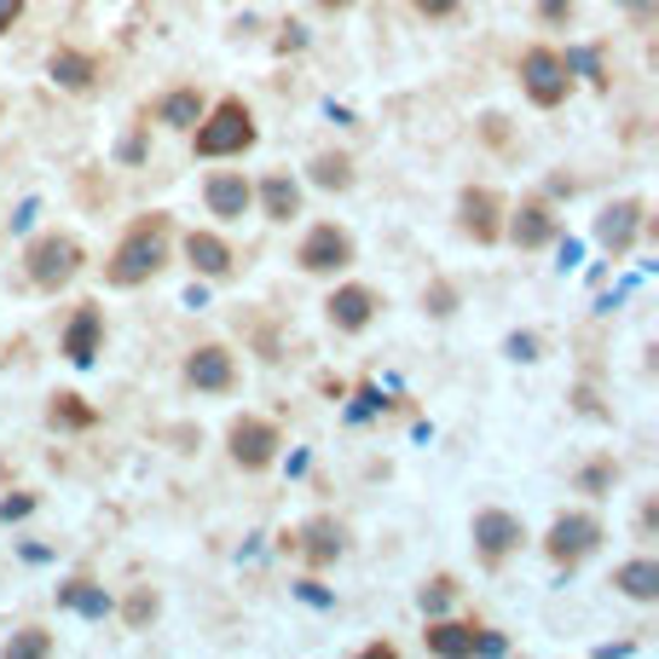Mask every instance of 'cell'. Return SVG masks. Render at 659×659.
I'll return each instance as SVG.
<instances>
[{
	"label": "cell",
	"instance_id": "obj_1",
	"mask_svg": "<svg viewBox=\"0 0 659 659\" xmlns=\"http://www.w3.org/2000/svg\"><path fill=\"white\" fill-rule=\"evenodd\" d=\"M163 266H168V215H139L111 255V284L134 290L145 278H157Z\"/></svg>",
	"mask_w": 659,
	"mask_h": 659
},
{
	"label": "cell",
	"instance_id": "obj_2",
	"mask_svg": "<svg viewBox=\"0 0 659 659\" xmlns=\"http://www.w3.org/2000/svg\"><path fill=\"white\" fill-rule=\"evenodd\" d=\"M249 145H255V116L243 98H220L197 116V157H243Z\"/></svg>",
	"mask_w": 659,
	"mask_h": 659
},
{
	"label": "cell",
	"instance_id": "obj_3",
	"mask_svg": "<svg viewBox=\"0 0 659 659\" xmlns=\"http://www.w3.org/2000/svg\"><path fill=\"white\" fill-rule=\"evenodd\" d=\"M23 266H30V278L41 290H64L75 272H82V243L64 238V232H46L35 238L30 249H23Z\"/></svg>",
	"mask_w": 659,
	"mask_h": 659
},
{
	"label": "cell",
	"instance_id": "obj_4",
	"mask_svg": "<svg viewBox=\"0 0 659 659\" xmlns=\"http://www.w3.org/2000/svg\"><path fill=\"white\" fill-rule=\"evenodd\" d=\"M521 87H526V98L538 111H555L567 98V64H562V53L555 46H526L521 53Z\"/></svg>",
	"mask_w": 659,
	"mask_h": 659
},
{
	"label": "cell",
	"instance_id": "obj_5",
	"mask_svg": "<svg viewBox=\"0 0 659 659\" xmlns=\"http://www.w3.org/2000/svg\"><path fill=\"white\" fill-rule=\"evenodd\" d=\"M602 544V521L590 515V510H573V515H555V526H550V538H544V550H550V562H562V567H578L585 555Z\"/></svg>",
	"mask_w": 659,
	"mask_h": 659
},
{
	"label": "cell",
	"instance_id": "obj_6",
	"mask_svg": "<svg viewBox=\"0 0 659 659\" xmlns=\"http://www.w3.org/2000/svg\"><path fill=\"white\" fill-rule=\"evenodd\" d=\"M226 446H232V463L238 469H266L284 440H278V428L266 417H238L232 428H226Z\"/></svg>",
	"mask_w": 659,
	"mask_h": 659
},
{
	"label": "cell",
	"instance_id": "obj_7",
	"mask_svg": "<svg viewBox=\"0 0 659 659\" xmlns=\"http://www.w3.org/2000/svg\"><path fill=\"white\" fill-rule=\"evenodd\" d=\"M295 261H301V272H342L353 261V238L342 232L336 220H324V226H313V232L301 238Z\"/></svg>",
	"mask_w": 659,
	"mask_h": 659
},
{
	"label": "cell",
	"instance_id": "obj_8",
	"mask_svg": "<svg viewBox=\"0 0 659 659\" xmlns=\"http://www.w3.org/2000/svg\"><path fill=\"white\" fill-rule=\"evenodd\" d=\"M521 538H526L521 515H510V510H480L474 515V550H480V562H487V567H498L510 550H521Z\"/></svg>",
	"mask_w": 659,
	"mask_h": 659
},
{
	"label": "cell",
	"instance_id": "obj_9",
	"mask_svg": "<svg viewBox=\"0 0 659 659\" xmlns=\"http://www.w3.org/2000/svg\"><path fill=\"white\" fill-rule=\"evenodd\" d=\"M458 226L474 243H498L503 238V197L492 186H469L463 202H458Z\"/></svg>",
	"mask_w": 659,
	"mask_h": 659
},
{
	"label": "cell",
	"instance_id": "obj_10",
	"mask_svg": "<svg viewBox=\"0 0 659 659\" xmlns=\"http://www.w3.org/2000/svg\"><path fill=\"white\" fill-rule=\"evenodd\" d=\"M642 232V202L637 197H619V202H607L602 220H596V243L607 249V255H630V243H637Z\"/></svg>",
	"mask_w": 659,
	"mask_h": 659
},
{
	"label": "cell",
	"instance_id": "obj_11",
	"mask_svg": "<svg viewBox=\"0 0 659 659\" xmlns=\"http://www.w3.org/2000/svg\"><path fill=\"white\" fill-rule=\"evenodd\" d=\"M503 232H510L515 249H544V243H555V232H562V226H555V215H550L544 197H526L521 209L510 215V226H503Z\"/></svg>",
	"mask_w": 659,
	"mask_h": 659
},
{
	"label": "cell",
	"instance_id": "obj_12",
	"mask_svg": "<svg viewBox=\"0 0 659 659\" xmlns=\"http://www.w3.org/2000/svg\"><path fill=\"white\" fill-rule=\"evenodd\" d=\"M186 383L197 388V394H226V388H232L238 383V370H232V353H226V347H197L191 353V359H186Z\"/></svg>",
	"mask_w": 659,
	"mask_h": 659
},
{
	"label": "cell",
	"instance_id": "obj_13",
	"mask_svg": "<svg viewBox=\"0 0 659 659\" xmlns=\"http://www.w3.org/2000/svg\"><path fill=\"white\" fill-rule=\"evenodd\" d=\"M324 313H330V324H336V330H365V324L376 318V290H365V284H342L336 295L324 301Z\"/></svg>",
	"mask_w": 659,
	"mask_h": 659
},
{
	"label": "cell",
	"instance_id": "obj_14",
	"mask_svg": "<svg viewBox=\"0 0 659 659\" xmlns=\"http://www.w3.org/2000/svg\"><path fill=\"white\" fill-rule=\"evenodd\" d=\"M98 342H105V318H98V307H75V318L64 330V359L70 365H93Z\"/></svg>",
	"mask_w": 659,
	"mask_h": 659
},
{
	"label": "cell",
	"instance_id": "obj_15",
	"mask_svg": "<svg viewBox=\"0 0 659 659\" xmlns=\"http://www.w3.org/2000/svg\"><path fill=\"white\" fill-rule=\"evenodd\" d=\"M249 202H255V186L243 180V174H215L209 180V215L220 220H243Z\"/></svg>",
	"mask_w": 659,
	"mask_h": 659
},
{
	"label": "cell",
	"instance_id": "obj_16",
	"mask_svg": "<svg viewBox=\"0 0 659 659\" xmlns=\"http://www.w3.org/2000/svg\"><path fill=\"white\" fill-rule=\"evenodd\" d=\"M474 630H480V625H469V619H435V625L422 630V648H428V653H446V659L474 653Z\"/></svg>",
	"mask_w": 659,
	"mask_h": 659
},
{
	"label": "cell",
	"instance_id": "obj_17",
	"mask_svg": "<svg viewBox=\"0 0 659 659\" xmlns=\"http://www.w3.org/2000/svg\"><path fill=\"white\" fill-rule=\"evenodd\" d=\"M301 550H307V562L313 567H330V562H336V555H342V526L336 521H330V515H318V521H307V526H301V538H295Z\"/></svg>",
	"mask_w": 659,
	"mask_h": 659
},
{
	"label": "cell",
	"instance_id": "obj_18",
	"mask_svg": "<svg viewBox=\"0 0 659 659\" xmlns=\"http://www.w3.org/2000/svg\"><path fill=\"white\" fill-rule=\"evenodd\" d=\"M186 255H191V266L202 278H226V272H232V249H226V238H215V232H191Z\"/></svg>",
	"mask_w": 659,
	"mask_h": 659
},
{
	"label": "cell",
	"instance_id": "obj_19",
	"mask_svg": "<svg viewBox=\"0 0 659 659\" xmlns=\"http://www.w3.org/2000/svg\"><path fill=\"white\" fill-rule=\"evenodd\" d=\"M255 197H261L266 220H295V215H301V186L290 180V174H266Z\"/></svg>",
	"mask_w": 659,
	"mask_h": 659
},
{
	"label": "cell",
	"instance_id": "obj_20",
	"mask_svg": "<svg viewBox=\"0 0 659 659\" xmlns=\"http://www.w3.org/2000/svg\"><path fill=\"white\" fill-rule=\"evenodd\" d=\"M46 70H53V82H59L64 93H87V87H93V75H98V64H93L87 53H75V46H59Z\"/></svg>",
	"mask_w": 659,
	"mask_h": 659
},
{
	"label": "cell",
	"instance_id": "obj_21",
	"mask_svg": "<svg viewBox=\"0 0 659 659\" xmlns=\"http://www.w3.org/2000/svg\"><path fill=\"white\" fill-rule=\"evenodd\" d=\"M59 607H70V614H82V619H111L105 585H87V578H70V585H59Z\"/></svg>",
	"mask_w": 659,
	"mask_h": 659
},
{
	"label": "cell",
	"instance_id": "obj_22",
	"mask_svg": "<svg viewBox=\"0 0 659 659\" xmlns=\"http://www.w3.org/2000/svg\"><path fill=\"white\" fill-rule=\"evenodd\" d=\"M202 111H209V105H202L197 87H174V93L157 98V122H163V128H197Z\"/></svg>",
	"mask_w": 659,
	"mask_h": 659
},
{
	"label": "cell",
	"instance_id": "obj_23",
	"mask_svg": "<svg viewBox=\"0 0 659 659\" xmlns=\"http://www.w3.org/2000/svg\"><path fill=\"white\" fill-rule=\"evenodd\" d=\"M614 585H619L630 602H659V562L637 555V562H625V567L614 573Z\"/></svg>",
	"mask_w": 659,
	"mask_h": 659
},
{
	"label": "cell",
	"instance_id": "obj_24",
	"mask_svg": "<svg viewBox=\"0 0 659 659\" xmlns=\"http://www.w3.org/2000/svg\"><path fill=\"white\" fill-rule=\"evenodd\" d=\"M46 422H53V428H93L98 411H93L82 394H59L53 405H46Z\"/></svg>",
	"mask_w": 659,
	"mask_h": 659
},
{
	"label": "cell",
	"instance_id": "obj_25",
	"mask_svg": "<svg viewBox=\"0 0 659 659\" xmlns=\"http://www.w3.org/2000/svg\"><path fill=\"white\" fill-rule=\"evenodd\" d=\"M313 186L347 191V186H353V163H347V157H318V163H313Z\"/></svg>",
	"mask_w": 659,
	"mask_h": 659
},
{
	"label": "cell",
	"instance_id": "obj_26",
	"mask_svg": "<svg viewBox=\"0 0 659 659\" xmlns=\"http://www.w3.org/2000/svg\"><path fill=\"white\" fill-rule=\"evenodd\" d=\"M46 653H53V637H46V630H18L7 642V659H46Z\"/></svg>",
	"mask_w": 659,
	"mask_h": 659
},
{
	"label": "cell",
	"instance_id": "obj_27",
	"mask_svg": "<svg viewBox=\"0 0 659 659\" xmlns=\"http://www.w3.org/2000/svg\"><path fill=\"white\" fill-rule=\"evenodd\" d=\"M614 458H596V463H585V469H578V492H590V498H602L607 487H614Z\"/></svg>",
	"mask_w": 659,
	"mask_h": 659
},
{
	"label": "cell",
	"instance_id": "obj_28",
	"mask_svg": "<svg viewBox=\"0 0 659 659\" xmlns=\"http://www.w3.org/2000/svg\"><path fill=\"white\" fill-rule=\"evenodd\" d=\"M122 619H128L134 630H139V625H150V619H157V596H150V590H134V596H128V607H122Z\"/></svg>",
	"mask_w": 659,
	"mask_h": 659
},
{
	"label": "cell",
	"instance_id": "obj_29",
	"mask_svg": "<svg viewBox=\"0 0 659 659\" xmlns=\"http://www.w3.org/2000/svg\"><path fill=\"white\" fill-rule=\"evenodd\" d=\"M451 590H458V585H451V578H435V585H428V590H422V614H446V602H451Z\"/></svg>",
	"mask_w": 659,
	"mask_h": 659
},
{
	"label": "cell",
	"instance_id": "obj_30",
	"mask_svg": "<svg viewBox=\"0 0 659 659\" xmlns=\"http://www.w3.org/2000/svg\"><path fill=\"white\" fill-rule=\"evenodd\" d=\"M35 510V492H18V498H0V521H23V515H30Z\"/></svg>",
	"mask_w": 659,
	"mask_h": 659
},
{
	"label": "cell",
	"instance_id": "obj_31",
	"mask_svg": "<svg viewBox=\"0 0 659 659\" xmlns=\"http://www.w3.org/2000/svg\"><path fill=\"white\" fill-rule=\"evenodd\" d=\"M562 64H567V70H585L590 82H602V59H596V46H578V53H567Z\"/></svg>",
	"mask_w": 659,
	"mask_h": 659
},
{
	"label": "cell",
	"instance_id": "obj_32",
	"mask_svg": "<svg viewBox=\"0 0 659 659\" xmlns=\"http://www.w3.org/2000/svg\"><path fill=\"white\" fill-rule=\"evenodd\" d=\"M503 347H510V359H538V336H532V330H515Z\"/></svg>",
	"mask_w": 659,
	"mask_h": 659
},
{
	"label": "cell",
	"instance_id": "obj_33",
	"mask_svg": "<svg viewBox=\"0 0 659 659\" xmlns=\"http://www.w3.org/2000/svg\"><path fill=\"white\" fill-rule=\"evenodd\" d=\"M474 653H510V642L498 630H474Z\"/></svg>",
	"mask_w": 659,
	"mask_h": 659
},
{
	"label": "cell",
	"instance_id": "obj_34",
	"mask_svg": "<svg viewBox=\"0 0 659 659\" xmlns=\"http://www.w3.org/2000/svg\"><path fill=\"white\" fill-rule=\"evenodd\" d=\"M411 7H417L422 18H451V12H458V0H411Z\"/></svg>",
	"mask_w": 659,
	"mask_h": 659
},
{
	"label": "cell",
	"instance_id": "obj_35",
	"mask_svg": "<svg viewBox=\"0 0 659 659\" xmlns=\"http://www.w3.org/2000/svg\"><path fill=\"white\" fill-rule=\"evenodd\" d=\"M18 18H23V0H0V35H7Z\"/></svg>",
	"mask_w": 659,
	"mask_h": 659
},
{
	"label": "cell",
	"instance_id": "obj_36",
	"mask_svg": "<svg viewBox=\"0 0 659 659\" xmlns=\"http://www.w3.org/2000/svg\"><path fill=\"white\" fill-rule=\"evenodd\" d=\"M295 590H301V602H313V607H330V590H318L313 578H307V585H295Z\"/></svg>",
	"mask_w": 659,
	"mask_h": 659
},
{
	"label": "cell",
	"instance_id": "obj_37",
	"mask_svg": "<svg viewBox=\"0 0 659 659\" xmlns=\"http://www.w3.org/2000/svg\"><path fill=\"white\" fill-rule=\"evenodd\" d=\"M278 46H284V53H290V46H307V30H301V23H290V30L278 35Z\"/></svg>",
	"mask_w": 659,
	"mask_h": 659
},
{
	"label": "cell",
	"instance_id": "obj_38",
	"mask_svg": "<svg viewBox=\"0 0 659 659\" xmlns=\"http://www.w3.org/2000/svg\"><path fill=\"white\" fill-rule=\"evenodd\" d=\"M428 313H440V318H446V313H451V290H446V284H440V290H435V295H428Z\"/></svg>",
	"mask_w": 659,
	"mask_h": 659
},
{
	"label": "cell",
	"instance_id": "obj_39",
	"mask_svg": "<svg viewBox=\"0 0 659 659\" xmlns=\"http://www.w3.org/2000/svg\"><path fill=\"white\" fill-rule=\"evenodd\" d=\"M376 405H383V399H376V394L365 388V394H359V405H353V417H370V411H376Z\"/></svg>",
	"mask_w": 659,
	"mask_h": 659
},
{
	"label": "cell",
	"instance_id": "obj_40",
	"mask_svg": "<svg viewBox=\"0 0 659 659\" xmlns=\"http://www.w3.org/2000/svg\"><path fill=\"white\" fill-rule=\"evenodd\" d=\"M573 12V0H544V18H567Z\"/></svg>",
	"mask_w": 659,
	"mask_h": 659
},
{
	"label": "cell",
	"instance_id": "obj_41",
	"mask_svg": "<svg viewBox=\"0 0 659 659\" xmlns=\"http://www.w3.org/2000/svg\"><path fill=\"white\" fill-rule=\"evenodd\" d=\"M324 12H347V7H359V0H318Z\"/></svg>",
	"mask_w": 659,
	"mask_h": 659
}]
</instances>
